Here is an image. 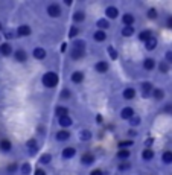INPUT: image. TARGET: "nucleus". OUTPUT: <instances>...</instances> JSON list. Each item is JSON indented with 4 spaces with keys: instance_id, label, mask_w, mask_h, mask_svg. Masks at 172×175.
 Returning a JSON list of instances; mask_svg holds the SVG:
<instances>
[{
    "instance_id": "nucleus-49",
    "label": "nucleus",
    "mask_w": 172,
    "mask_h": 175,
    "mask_svg": "<svg viewBox=\"0 0 172 175\" xmlns=\"http://www.w3.org/2000/svg\"><path fill=\"white\" fill-rule=\"evenodd\" d=\"M35 175H46V172H44L43 169H37V171H35Z\"/></svg>"
},
{
    "instance_id": "nucleus-35",
    "label": "nucleus",
    "mask_w": 172,
    "mask_h": 175,
    "mask_svg": "<svg viewBox=\"0 0 172 175\" xmlns=\"http://www.w3.org/2000/svg\"><path fill=\"white\" fill-rule=\"evenodd\" d=\"M134 143L131 142V140H126V142H121L119 143V146H121V149H126V148H130V146H133Z\"/></svg>"
},
{
    "instance_id": "nucleus-7",
    "label": "nucleus",
    "mask_w": 172,
    "mask_h": 175,
    "mask_svg": "<svg viewBox=\"0 0 172 175\" xmlns=\"http://www.w3.org/2000/svg\"><path fill=\"white\" fill-rule=\"evenodd\" d=\"M134 21H136V18H134V15H131V14H125V15L122 17V23H123L125 26H133Z\"/></svg>"
},
{
    "instance_id": "nucleus-47",
    "label": "nucleus",
    "mask_w": 172,
    "mask_h": 175,
    "mask_svg": "<svg viewBox=\"0 0 172 175\" xmlns=\"http://www.w3.org/2000/svg\"><path fill=\"white\" fill-rule=\"evenodd\" d=\"M5 38H8V40H11V38H14V32H11V31H8V32L5 34Z\"/></svg>"
},
{
    "instance_id": "nucleus-32",
    "label": "nucleus",
    "mask_w": 172,
    "mask_h": 175,
    "mask_svg": "<svg viewBox=\"0 0 172 175\" xmlns=\"http://www.w3.org/2000/svg\"><path fill=\"white\" fill-rule=\"evenodd\" d=\"M128 157H130V151H126V149H121L117 152V158H121V160H126Z\"/></svg>"
},
{
    "instance_id": "nucleus-46",
    "label": "nucleus",
    "mask_w": 172,
    "mask_h": 175,
    "mask_svg": "<svg viewBox=\"0 0 172 175\" xmlns=\"http://www.w3.org/2000/svg\"><path fill=\"white\" fill-rule=\"evenodd\" d=\"M90 175H104V172L101 169H95V171H91V174Z\"/></svg>"
},
{
    "instance_id": "nucleus-13",
    "label": "nucleus",
    "mask_w": 172,
    "mask_h": 175,
    "mask_svg": "<svg viewBox=\"0 0 172 175\" xmlns=\"http://www.w3.org/2000/svg\"><path fill=\"white\" fill-rule=\"evenodd\" d=\"M96 70H98V73H105V72L108 70V63H107V61H98Z\"/></svg>"
},
{
    "instance_id": "nucleus-12",
    "label": "nucleus",
    "mask_w": 172,
    "mask_h": 175,
    "mask_svg": "<svg viewBox=\"0 0 172 175\" xmlns=\"http://www.w3.org/2000/svg\"><path fill=\"white\" fill-rule=\"evenodd\" d=\"M155 46H157V40H155V37H151L149 40L145 41V47H146L148 50H154Z\"/></svg>"
},
{
    "instance_id": "nucleus-22",
    "label": "nucleus",
    "mask_w": 172,
    "mask_h": 175,
    "mask_svg": "<svg viewBox=\"0 0 172 175\" xmlns=\"http://www.w3.org/2000/svg\"><path fill=\"white\" fill-rule=\"evenodd\" d=\"M143 67L146 70H152L155 67V61L152 58H148V59H145V63H143Z\"/></svg>"
},
{
    "instance_id": "nucleus-23",
    "label": "nucleus",
    "mask_w": 172,
    "mask_h": 175,
    "mask_svg": "<svg viewBox=\"0 0 172 175\" xmlns=\"http://www.w3.org/2000/svg\"><path fill=\"white\" fill-rule=\"evenodd\" d=\"M81 161H82V164H91L95 161V157L91 154H84L82 158H81Z\"/></svg>"
},
{
    "instance_id": "nucleus-17",
    "label": "nucleus",
    "mask_w": 172,
    "mask_h": 175,
    "mask_svg": "<svg viewBox=\"0 0 172 175\" xmlns=\"http://www.w3.org/2000/svg\"><path fill=\"white\" fill-rule=\"evenodd\" d=\"M123 98L128 99V101H130V99H134V98H136V90H134V88H126V90L123 91Z\"/></svg>"
},
{
    "instance_id": "nucleus-4",
    "label": "nucleus",
    "mask_w": 172,
    "mask_h": 175,
    "mask_svg": "<svg viewBox=\"0 0 172 175\" xmlns=\"http://www.w3.org/2000/svg\"><path fill=\"white\" fill-rule=\"evenodd\" d=\"M75 154H76V149H75L73 146L64 148V151H63V157L66 158V160H69V158H73V157H75Z\"/></svg>"
},
{
    "instance_id": "nucleus-14",
    "label": "nucleus",
    "mask_w": 172,
    "mask_h": 175,
    "mask_svg": "<svg viewBox=\"0 0 172 175\" xmlns=\"http://www.w3.org/2000/svg\"><path fill=\"white\" fill-rule=\"evenodd\" d=\"M142 91H143V96L146 98L151 91H154V90H152V84H151V82H143V84H142Z\"/></svg>"
},
{
    "instance_id": "nucleus-25",
    "label": "nucleus",
    "mask_w": 172,
    "mask_h": 175,
    "mask_svg": "<svg viewBox=\"0 0 172 175\" xmlns=\"http://www.w3.org/2000/svg\"><path fill=\"white\" fill-rule=\"evenodd\" d=\"M69 137H70L69 131H60V133L56 134V140H60V142H64V140H67Z\"/></svg>"
},
{
    "instance_id": "nucleus-33",
    "label": "nucleus",
    "mask_w": 172,
    "mask_h": 175,
    "mask_svg": "<svg viewBox=\"0 0 172 175\" xmlns=\"http://www.w3.org/2000/svg\"><path fill=\"white\" fill-rule=\"evenodd\" d=\"M98 28H101V29H107V28H110V23L107 21V20H98Z\"/></svg>"
},
{
    "instance_id": "nucleus-28",
    "label": "nucleus",
    "mask_w": 172,
    "mask_h": 175,
    "mask_svg": "<svg viewBox=\"0 0 172 175\" xmlns=\"http://www.w3.org/2000/svg\"><path fill=\"white\" fill-rule=\"evenodd\" d=\"M161 158H163V163L171 164V163H172V152H171V151H166V152L161 155Z\"/></svg>"
},
{
    "instance_id": "nucleus-45",
    "label": "nucleus",
    "mask_w": 172,
    "mask_h": 175,
    "mask_svg": "<svg viewBox=\"0 0 172 175\" xmlns=\"http://www.w3.org/2000/svg\"><path fill=\"white\" fill-rule=\"evenodd\" d=\"M29 171H31V166H29L28 163L21 166V172H23V174H29Z\"/></svg>"
},
{
    "instance_id": "nucleus-30",
    "label": "nucleus",
    "mask_w": 172,
    "mask_h": 175,
    "mask_svg": "<svg viewBox=\"0 0 172 175\" xmlns=\"http://www.w3.org/2000/svg\"><path fill=\"white\" fill-rule=\"evenodd\" d=\"M93 37H95V40H96V41H104V40L107 38V35H105V32H102V31H96Z\"/></svg>"
},
{
    "instance_id": "nucleus-1",
    "label": "nucleus",
    "mask_w": 172,
    "mask_h": 175,
    "mask_svg": "<svg viewBox=\"0 0 172 175\" xmlns=\"http://www.w3.org/2000/svg\"><path fill=\"white\" fill-rule=\"evenodd\" d=\"M43 84L46 85V87H55V85H58V75L56 73H53V72H49V73H46L44 76H43Z\"/></svg>"
},
{
    "instance_id": "nucleus-11",
    "label": "nucleus",
    "mask_w": 172,
    "mask_h": 175,
    "mask_svg": "<svg viewBox=\"0 0 172 175\" xmlns=\"http://www.w3.org/2000/svg\"><path fill=\"white\" fill-rule=\"evenodd\" d=\"M34 56L37 58V59H44V58H46V50H44L43 47H35Z\"/></svg>"
},
{
    "instance_id": "nucleus-10",
    "label": "nucleus",
    "mask_w": 172,
    "mask_h": 175,
    "mask_svg": "<svg viewBox=\"0 0 172 175\" xmlns=\"http://www.w3.org/2000/svg\"><path fill=\"white\" fill-rule=\"evenodd\" d=\"M15 59H17L18 63H24L28 59V53L24 52L23 49H18L17 52H15Z\"/></svg>"
},
{
    "instance_id": "nucleus-20",
    "label": "nucleus",
    "mask_w": 172,
    "mask_h": 175,
    "mask_svg": "<svg viewBox=\"0 0 172 175\" xmlns=\"http://www.w3.org/2000/svg\"><path fill=\"white\" fill-rule=\"evenodd\" d=\"M122 35H123V37H131V35H134V28H133V26H123V28H122Z\"/></svg>"
},
{
    "instance_id": "nucleus-5",
    "label": "nucleus",
    "mask_w": 172,
    "mask_h": 175,
    "mask_svg": "<svg viewBox=\"0 0 172 175\" xmlns=\"http://www.w3.org/2000/svg\"><path fill=\"white\" fill-rule=\"evenodd\" d=\"M17 34H18V37H28V35L31 34V28L28 24H21V26H18Z\"/></svg>"
},
{
    "instance_id": "nucleus-3",
    "label": "nucleus",
    "mask_w": 172,
    "mask_h": 175,
    "mask_svg": "<svg viewBox=\"0 0 172 175\" xmlns=\"http://www.w3.org/2000/svg\"><path fill=\"white\" fill-rule=\"evenodd\" d=\"M121 117L122 119H131V117H134V110H133L131 107L123 108L121 111Z\"/></svg>"
},
{
    "instance_id": "nucleus-8",
    "label": "nucleus",
    "mask_w": 172,
    "mask_h": 175,
    "mask_svg": "<svg viewBox=\"0 0 172 175\" xmlns=\"http://www.w3.org/2000/svg\"><path fill=\"white\" fill-rule=\"evenodd\" d=\"M84 55H86V50H81V49H73V50L70 52V58H72V59H81Z\"/></svg>"
},
{
    "instance_id": "nucleus-39",
    "label": "nucleus",
    "mask_w": 172,
    "mask_h": 175,
    "mask_svg": "<svg viewBox=\"0 0 172 175\" xmlns=\"http://www.w3.org/2000/svg\"><path fill=\"white\" fill-rule=\"evenodd\" d=\"M130 123H131L133 126H137L139 123H140V117H139V116H134V117H131V119H130Z\"/></svg>"
},
{
    "instance_id": "nucleus-52",
    "label": "nucleus",
    "mask_w": 172,
    "mask_h": 175,
    "mask_svg": "<svg viewBox=\"0 0 172 175\" xmlns=\"http://www.w3.org/2000/svg\"><path fill=\"white\" fill-rule=\"evenodd\" d=\"M0 29H2V23H0Z\"/></svg>"
},
{
    "instance_id": "nucleus-27",
    "label": "nucleus",
    "mask_w": 172,
    "mask_h": 175,
    "mask_svg": "<svg viewBox=\"0 0 172 175\" xmlns=\"http://www.w3.org/2000/svg\"><path fill=\"white\" fill-rule=\"evenodd\" d=\"M142 157H143V160L149 161V160H152V157H154V152H152L151 149H145V151L142 152Z\"/></svg>"
},
{
    "instance_id": "nucleus-34",
    "label": "nucleus",
    "mask_w": 172,
    "mask_h": 175,
    "mask_svg": "<svg viewBox=\"0 0 172 175\" xmlns=\"http://www.w3.org/2000/svg\"><path fill=\"white\" fill-rule=\"evenodd\" d=\"M158 69H160V72L166 73V72H168V69H169V64H168V61H163V63H160V64H158Z\"/></svg>"
},
{
    "instance_id": "nucleus-43",
    "label": "nucleus",
    "mask_w": 172,
    "mask_h": 175,
    "mask_svg": "<svg viewBox=\"0 0 172 175\" xmlns=\"http://www.w3.org/2000/svg\"><path fill=\"white\" fill-rule=\"evenodd\" d=\"M78 32H79V31H78V28H72V29L69 31V37H70V38H73V37H76V35H78Z\"/></svg>"
},
{
    "instance_id": "nucleus-44",
    "label": "nucleus",
    "mask_w": 172,
    "mask_h": 175,
    "mask_svg": "<svg viewBox=\"0 0 172 175\" xmlns=\"http://www.w3.org/2000/svg\"><path fill=\"white\" fill-rule=\"evenodd\" d=\"M15 171H17V164H15V163H12V164L8 166V172H9V174H14Z\"/></svg>"
},
{
    "instance_id": "nucleus-36",
    "label": "nucleus",
    "mask_w": 172,
    "mask_h": 175,
    "mask_svg": "<svg viewBox=\"0 0 172 175\" xmlns=\"http://www.w3.org/2000/svg\"><path fill=\"white\" fill-rule=\"evenodd\" d=\"M107 52H108V55H110L111 59H116V58H117V52H116L113 47H107Z\"/></svg>"
},
{
    "instance_id": "nucleus-21",
    "label": "nucleus",
    "mask_w": 172,
    "mask_h": 175,
    "mask_svg": "<svg viewBox=\"0 0 172 175\" xmlns=\"http://www.w3.org/2000/svg\"><path fill=\"white\" fill-rule=\"evenodd\" d=\"M105 12H107V17H110V18H116V17H117V9H116L114 6H108Z\"/></svg>"
},
{
    "instance_id": "nucleus-40",
    "label": "nucleus",
    "mask_w": 172,
    "mask_h": 175,
    "mask_svg": "<svg viewBox=\"0 0 172 175\" xmlns=\"http://www.w3.org/2000/svg\"><path fill=\"white\" fill-rule=\"evenodd\" d=\"M130 168H131L130 163H121V164H119V171H128Z\"/></svg>"
},
{
    "instance_id": "nucleus-6",
    "label": "nucleus",
    "mask_w": 172,
    "mask_h": 175,
    "mask_svg": "<svg viewBox=\"0 0 172 175\" xmlns=\"http://www.w3.org/2000/svg\"><path fill=\"white\" fill-rule=\"evenodd\" d=\"M70 79H72V82L79 84V82H82V81H84V73H82V72H75V73L70 76Z\"/></svg>"
},
{
    "instance_id": "nucleus-31",
    "label": "nucleus",
    "mask_w": 172,
    "mask_h": 175,
    "mask_svg": "<svg viewBox=\"0 0 172 175\" xmlns=\"http://www.w3.org/2000/svg\"><path fill=\"white\" fill-rule=\"evenodd\" d=\"M152 96H154V99H157V101H160V99H163L165 93H163V90L157 88V90H154V91H152Z\"/></svg>"
},
{
    "instance_id": "nucleus-19",
    "label": "nucleus",
    "mask_w": 172,
    "mask_h": 175,
    "mask_svg": "<svg viewBox=\"0 0 172 175\" xmlns=\"http://www.w3.org/2000/svg\"><path fill=\"white\" fill-rule=\"evenodd\" d=\"M87 44L86 41H82V40H75L73 41V49H81V50H86Z\"/></svg>"
},
{
    "instance_id": "nucleus-48",
    "label": "nucleus",
    "mask_w": 172,
    "mask_h": 175,
    "mask_svg": "<svg viewBox=\"0 0 172 175\" xmlns=\"http://www.w3.org/2000/svg\"><path fill=\"white\" fill-rule=\"evenodd\" d=\"M166 61H168V63H172V52L166 53Z\"/></svg>"
},
{
    "instance_id": "nucleus-41",
    "label": "nucleus",
    "mask_w": 172,
    "mask_h": 175,
    "mask_svg": "<svg viewBox=\"0 0 172 175\" xmlns=\"http://www.w3.org/2000/svg\"><path fill=\"white\" fill-rule=\"evenodd\" d=\"M148 17L151 18V20H154V18H157V11H155V9H152V8H151V9H149V11H148Z\"/></svg>"
},
{
    "instance_id": "nucleus-2",
    "label": "nucleus",
    "mask_w": 172,
    "mask_h": 175,
    "mask_svg": "<svg viewBox=\"0 0 172 175\" xmlns=\"http://www.w3.org/2000/svg\"><path fill=\"white\" fill-rule=\"evenodd\" d=\"M47 14L51 15V17H58L60 14H61V8H60V5H56V3H52L47 6Z\"/></svg>"
},
{
    "instance_id": "nucleus-24",
    "label": "nucleus",
    "mask_w": 172,
    "mask_h": 175,
    "mask_svg": "<svg viewBox=\"0 0 172 175\" xmlns=\"http://www.w3.org/2000/svg\"><path fill=\"white\" fill-rule=\"evenodd\" d=\"M67 113H69V110L66 108V107H56V116L58 117H64V116H67Z\"/></svg>"
},
{
    "instance_id": "nucleus-50",
    "label": "nucleus",
    "mask_w": 172,
    "mask_h": 175,
    "mask_svg": "<svg viewBox=\"0 0 172 175\" xmlns=\"http://www.w3.org/2000/svg\"><path fill=\"white\" fill-rule=\"evenodd\" d=\"M168 28H171V29H172V15L168 18Z\"/></svg>"
},
{
    "instance_id": "nucleus-18",
    "label": "nucleus",
    "mask_w": 172,
    "mask_h": 175,
    "mask_svg": "<svg viewBox=\"0 0 172 175\" xmlns=\"http://www.w3.org/2000/svg\"><path fill=\"white\" fill-rule=\"evenodd\" d=\"M11 148H12V145H11V142H9V140H2V142H0V149H2V151L9 152V151H11Z\"/></svg>"
},
{
    "instance_id": "nucleus-37",
    "label": "nucleus",
    "mask_w": 172,
    "mask_h": 175,
    "mask_svg": "<svg viewBox=\"0 0 172 175\" xmlns=\"http://www.w3.org/2000/svg\"><path fill=\"white\" fill-rule=\"evenodd\" d=\"M60 98H61V99H69V98H70V90L64 88V90L60 93Z\"/></svg>"
},
{
    "instance_id": "nucleus-38",
    "label": "nucleus",
    "mask_w": 172,
    "mask_h": 175,
    "mask_svg": "<svg viewBox=\"0 0 172 175\" xmlns=\"http://www.w3.org/2000/svg\"><path fill=\"white\" fill-rule=\"evenodd\" d=\"M90 137H91L90 131H81V140H88Z\"/></svg>"
},
{
    "instance_id": "nucleus-15",
    "label": "nucleus",
    "mask_w": 172,
    "mask_h": 175,
    "mask_svg": "<svg viewBox=\"0 0 172 175\" xmlns=\"http://www.w3.org/2000/svg\"><path fill=\"white\" fill-rule=\"evenodd\" d=\"M0 53H2V55H5V56H8V55H11V53H12V47H11L8 43H5V44H2V46H0Z\"/></svg>"
},
{
    "instance_id": "nucleus-29",
    "label": "nucleus",
    "mask_w": 172,
    "mask_h": 175,
    "mask_svg": "<svg viewBox=\"0 0 172 175\" xmlns=\"http://www.w3.org/2000/svg\"><path fill=\"white\" fill-rule=\"evenodd\" d=\"M151 37H152L151 31H142V32H140V35H139V38H140L142 41H146V40H149Z\"/></svg>"
},
{
    "instance_id": "nucleus-9",
    "label": "nucleus",
    "mask_w": 172,
    "mask_h": 175,
    "mask_svg": "<svg viewBox=\"0 0 172 175\" xmlns=\"http://www.w3.org/2000/svg\"><path fill=\"white\" fill-rule=\"evenodd\" d=\"M26 148L29 149V152H31V154H35V152H37V149H38V143H37V140L31 139L28 143H26Z\"/></svg>"
},
{
    "instance_id": "nucleus-42",
    "label": "nucleus",
    "mask_w": 172,
    "mask_h": 175,
    "mask_svg": "<svg viewBox=\"0 0 172 175\" xmlns=\"http://www.w3.org/2000/svg\"><path fill=\"white\" fill-rule=\"evenodd\" d=\"M51 160H52V157L49 155V154H44V155H41V163H44V164H46V163H49Z\"/></svg>"
},
{
    "instance_id": "nucleus-26",
    "label": "nucleus",
    "mask_w": 172,
    "mask_h": 175,
    "mask_svg": "<svg viewBox=\"0 0 172 175\" xmlns=\"http://www.w3.org/2000/svg\"><path fill=\"white\" fill-rule=\"evenodd\" d=\"M72 122H73V120L70 119L69 116H64V117H60V122H58V123H60L61 126H70Z\"/></svg>"
},
{
    "instance_id": "nucleus-51",
    "label": "nucleus",
    "mask_w": 172,
    "mask_h": 175,
    "mask_svg": "<svg viewBox=\"0 0 172 175\" xmlns=\"http://www.w3.org/2000/svg\"><path fill=\"white\" fill-rule=\"evenodd\" d=\"M128 134H130V136H136V134H137V133H136V131H134V129H130V131H128Z\"/></svg>"
},
{
    "instance_id": "nucleus-16",
    "label": "nucleus",
    "mask_w": 172,
    "mask_h": 175,
    "mask_svg": "<svg viewBox=\"0 0 172 175\" xmlns=\"http://www.w3.org/2000/svg\"><path fill=\"white\" fill-rule=\"evenodd\" d=\"M84 20H86V12H82V11H76V12L73 14V21L81 23V21H84Z\"/></svg>"
}]
</instances>
